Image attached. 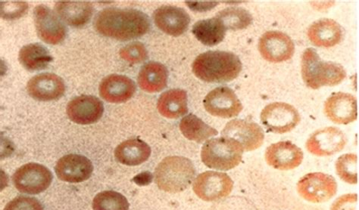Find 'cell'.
I'll return each mask as SVG.
<instances>
[{
	"mask_svg": "<svg viewBox=\"0 0 359 210\" xmlns=\"http://www.w3.org/2000/svg\"><path fill=\"white\" fill-rule=\"evenodd\" d=\"M304 152L290 141H280L270 146L266 152L268 164L280 170L298 167L304 160Z\"/></svg>",
	"mask_w": 359,
	"mask_h": 210,
	"instance_id": "cell-18",
	"label": "cell"
},
{
	"mask_svg": "<svg viewBox=\"0 0 359 210\" xmlns=\"http://www.w3.org/2000/svg\"><path fill=\"white\" fill-rule=\"evenodd\" d=\"M27 90L33 99L47 102L61 98L65 87L63 80L59 76L43 73L36 75L27 83Z\"/></svg>",
	"mask_w": 359,
	"mask_h": 210,
	"instance_id": "cell-17",
	"label": "cell"
},
{
	"mask_svg": "<svg viewBox=\"0 0 359 210\" xmlns=\"http://www.w3.org/2000/svg\"><path fill=\"white\" fill-rule=\"evenodd\" d=\"M196 169L191 160L184 157H168L158 165L155 171L156 183L166 192H182L191 186Z\"/></svg>",
	"mask_w": 359,
	"mask_h": 210,
	"instance_id": "cell-4",
	"label": "cell"
},
{
	"mask_svg": "<svg viewBox=\"0 0 359 210\" xmlns=\"http://www.w3.org/2000/svg\"><path fill=\"white\" fill-rule=\"evenodd\" d=\"M308 36L316 46L333 47L342 41V27L332 19H320L310 26Z\"/></svg>",
	"mask_w": 359,
	"mask_h": 210,
	"instance_id": "cell-22",
	"label": "cell"
},
{
	"mask_svg": "<svg viewBox=\"0 0 359 210\" xmlns=\"http://www.w3.org/2000/svg\"><path fill=\"white\" fill-rule=\"evenodd\" d=\"M326 116L337 124H348L358 117L357 101L353 95L337 92L329 97L325 104Z\"/></svg>",
	"mask_w": 359,
	"mask_h": 210,
	"instance_id": "cell-19",
	"label": "cell"
},
{
	"mask_svg": "<svg viewBox=\"0 0 359 210\" xmlns=\"http://www.w3.org/2000/svg\"><path fill=\"white\" fill-rule=\"evenodd\" d=\"M93 208L94 210H128L129 203L125 196L107 190L94 197Z\"/></svg>",
	"mask_w": 359,
	"mask_h": 210,
	"instance_id": "cell-31",
	"label": "cell"
},
{
	"mask_svg": "<svg viewBox=\"0 0 359 210\" xmlns=\"http://www.w3.org/2000/svg\"><path fill=\"white\" fill-rule=\"evenodd\" d=\"M168 83V71L158 62H149L140 70L138 76L140 88L145 92L154 93L162 91Z\"/></svg>",
	"mask_w": 359,
	"mask_h": 210,
	"instance_id": "cell-26",
	"label": "cell"
},
{
	"mask_svg": "<svg viewBox=\"0 0 359 210\" xmlns=\"http://www.w3.org/2000/svg\"><path fill=\"white\" fill-rule=\"evenodd\" d=\"M215 17L219 19L226 31L243 30L252 22L251 14L247 9L241 7L226 8Z\"/></svg>",
	"mask_w": 359,
	"mask_h": 210,
	"instance_id": "cell-30",
	"label": "cell"
},
{
	"mask_svg": "<svg viewBox=\"0 0 359 210\" xmlns=\"http://www.w3.org/2000/svg\"><path fill=\"white\" fill-rule=\"evenodd\" d=\"M297 192L307 202L324 203L337 194V184L332 176L321 173L309 174L298 181Z\"/></svg>",
	"mask_w": 359,
	"mask_h": 210,
	"instance_id": "cell-6",
	"label": "cell"
},
{
	"mask_svg": "<svg viewBox=\"0 0 359 210\" xmlns=\"http://www.w3.org/2000/svg\"><path fill=\"white\" fill-rule=\"evenodd\" d=\"M135 91V83L123 75L108 76L100 85L101 97L110 103L126 102L133 97Z\"/></svg>",
	"mask_w": 359,
	"mask_h": 210,
	"instance_id": "cell-21",
	"label": "cell"
},
{
	"mask_svg": "<svg viewBox=\"0 0 359 210\" xmlns=\"http://www.w3.org/2000/svg\"><path fill=\"white\" fill-rule=\"evenodd\" d=\"M161 114L168 119H177L188 112L187 94L182 90H171L161 95L157 104Z\"/></svg>",
	"mask_w": 359,
	"mask_h": 210,
	"instance_id": "cell-25",
	"label": "cell"
},
{
	"mask_svg": "<svg viewBox=\"0 0 359 210\" xmlns=\"http://www.w3.org/2000/svg\"><path fill=\"white\" fill-rule=\"evenodd\" d=\"M55 171L60 180L66 183H79L91 176L93 166L92 162L86 157L69 155L59 160Z\"/></svg>",
	"mask_w": 359,
	"mask_h": 210,
	"instance_id": "cell-16",
	"label": "cell"
},
{
	"mask_svg": "<svg viewBox=\"0 0 359 210\" xmlns=\"http://www.w3.org/2000/svg\"><path fill=\"white\" fill-rule=\"evenodd\" d=\"M55 9L64 22L75 27L87 24L93 13L89 2H57Z\"/></svg>",
	"mask_w": 359,
	"mask_h": 210,
	"instance_id": "cell-23",
	"label": "cell"
},
{
	"mask_svg": "<svg viewBox=\"0 0 359 210\" xmlns=\"http://www.w3.org/2000/svg\"><path fill=\"white\" fill-rule=\"evenodd\" d=\"M94 26L103 36L130 41L147 34L150 21L145 13L136 9L109 8L97 14Z\"/></svg>",
	"mask_w": 359,
	"mask_h": 210,
	"instance_id": "cell-1",
	"label": "cell"
},
{
	"mask_svg": "<svg viewBox=\"0 0 359 210\" xmlns=\"http://www.w3.org/2000/svg\"><path fill=\"white\" fill-rule=\"evenodd\" d=\"M37 35L48 44H59L65 40L67 30L60 18L44 5L37 6L34 11Z\"/></svg>",
	"mask_w": 359,
	"mask_h": 210,
	"instance_id": "cell-12",
	"label": "cell"
},
{
	"mask_svg": "<svg viewBox=\"0 0 359 210\" xmlns=\"http://www.w3.org/2000/svg\"><path fill=\"white\" fill-rule=\"evenodd\" d=\"M18 59L24 68L29 71L43 70L53 61V57L48 50L40 43L23 46Z\"/></svg>",
	"mask_w": 359,
	"mask_h": 210,
	"instance_id": "cell-28",
	"label": "cell"
},
{
	"mask_svg": "<svg viewBox=\"0 0 359 210\" xmlns=\"http://www.w3.org/2000/svg\"><path fill=\"white\" fill-rule=\"evenodd\" d=\"M27 9L28 4L25 2H1V16L6 20L20 18L27 13Z\"/></svg>",
	"mask_w": 359,
	"mask_h": 210,
	"instance_id": "cell-34",
	"label": "cell"
},
{
	"mask_svg": "<svg viewBox=\"0 0 359 210\" xmlns=\"http://www.w3.org/2000/svg\"><path fill=\"white\" fill-rule=\"evenodd\" d=\"M347 138L336 127L321 129L311 135L306 142L308 150L318 157L330 156L341 151L346 146Z\"/></svg>",
	"mask_w": 359,
	"mask_h": 210,
	"instance_id": "cell-14",
	"label": "cell"
},
{
	"mask_svg": "<svg viewBox=\"0 0 359 210\" xmlns=\"http://www.w3.org/2000/svg\"><path fill=\"white\" fill-rule=\"evenodd\" d=\"M187 6L196 12H205L218 4L216 2H186Z\"/></svg>",
	"mask_w": 359,
	"mask_h": 210,
	"instance_id": "cell-37",
	"label": "cell"
},
{
	"mask_svg": "<svg viewBox=\"0 0 359 210\" xmlns=\"http://www.w3.org/2000/svg\"><path fill=\"white\" fill-rule=\"evenodd\" d=\"M243 151L239 143L233 139L224 137L212 139L205 142L201 158L206 167L226 171L240 164Z\"/></svg>",
	"mask_w": 359,
	"mask_h": 210,
	"instance_id": "cell-5",
	"label": "cell"
},
{
	"mask_svg": "<svg viewBox=\"0 0 359 210\" xmlns=\"http://www.w3.org/2000/svg\"><path fill=\"white\" fill-rule=\"evenodd\" d=\"M15 187L20 192L28 195H39L52 183L50 170L39 164H27L18 169L13 175Z\"/></svg>",
	"mask_w": 359,
	"mask_h": 210,
	"instance_id": "cell-7",
	"label": "cell"
},
{
	"mask_svg": "<svg viewBox=\"0 0 359 210\" xmlns=\"http://www.w3.org/2000/svg\"><path fill=\"white\" fill-rule=\"evenodd\" d=\"M154 20L161 31L168 35L178 36L187 31L191 17L182 8L163 6L154 12Z\"/></svg>",
	"mask_w": 359,
	"mask_h": 210,
	"instance_id": "cell-15",
	"label": "cell"
},
{
	"mask_svg": "<svg viewBox=\"0 0 359 210\" xmlns=\"http://www.w3.org/2000/svg\"><path fill=\"white\" fill-rule=\"evenodd\" d=\"M192 68L200 80L222 83L237 78L242 71V63L239 57L232 52L208 51L196 57Z\"/></svg>",
	"mask_w": 359,
	"mask_h": 210,
	"instance_id": "cell-2",
	"label": "cell"
},
{
	"mask_svg": "<svg viewBox=\"0 0 359 210\" xmlns=\"http://www.w3.org/2000/svg\"><path fill=\"white\" fill-rule=\"evenodd\" d=\"M120 55L123 59L133 64L140 63L147 58L145 46L138 42L130 43L123 48Z\"/></svg>",
	"mask_w": 359,
	"mask_h": 210,
	"instance_id": "cell-33",
	"label": "cell"
},
{
	"mask_svg": "<svg viewBox=\"0 0 359 210\" xmlns=\"http://www.w3.org/2000/svg\"><path fill=\"white\" fill-rule=\"evenodd\" d=\"M222 136L238 141L245 151L257 150L264 140V131L257 123L243 120H233L226 123Z\"/></svg>",
	"mask_w": 359,
	"mask_h": 210,
	"instance_id": "cell-10",
	"label": "cell"
},
{
	"mask_svg": "<svg viewBox=\"0 0 359 210\" xmlns=\"http://www.w3.org/2000/svg\"><path fill=\"white\" fill-rule=\"evenodd\" d=\"M203 104L212 115L222 118L237 117L243 110V105L237 94L230 88H218L208 93Z\"/></svg>",
	"mask_w": 359,
	"mask_h": 210,
	"instance_id": "cell-11",
	"label": "cell"
},
{
	"mask_svg": "<svg viewBox=\"0 0 359 210\" xmlns=\"http://www.w3.org/2000/svg\"><path fill=\"white\" fill-rule=\"evenodd\" d=\"M4 210H44L39 200L24 196L15 197L9 202Z\"/></svg>",
	"mask_w": 359,
	"mask_h": 210,
	"instance_id": "cell-35",
	"label": "cell"
},
{
	"mask_svg": "<svg viewBox=\"0 0 359 210\" xmlns=\"http://www.w3.org/2000/svg\"><path fill=\"white\" fill-rule=\"evenodd\" d=\"M180 130L187 139L197 143H203L219 134L218 131L192 113L188 114L182 120Z\"/></svg>",
	"mask_w": 359,
	"mask_h": 210,
	"instance_id": "cell-29",
	"label": "cell"
},
{
	"mask_svg": "<svg viewBox=\"0 0 359 210\" xmlns=\"http://www.w3.org/2000/svg\"><path fill=\"white\" fill-rule=\"evenodd\" d=\"M300 120L298 111L292 105L283 102L270 104L261 113L263 125L269 131L278 134H283L294 130Z\"/></svg>",
	"mask_w": 359,
	"mask_h": 210,
	"instance_id": "cell-8",
	"label": "cell"
},
{
	"mask_svg": "<svg viewBox=\"0 0 359 210\" xmlns=\"http://www.w3.org/2000/svg\"><path fill=\"white\" fill-rule=\"evenodd\" d=\"M330 210H358V195L347 194L339 197Z\"/></svg>",
	"mask_w": 359,
	"mask_h": 210,
	"instance_id": "cell-36",
	"label": "cell"
},
{
	"mask_svg": "<svg viewBox=\"0 0 359 210\" xmlns=\"http://www.w3.org/2000/svg\"><path fill=\"white\" fill-rule=\"evenodd\" d=\"M103 112L102 102L92 95H81L74 98L67 106L70 120L82 125L97 122L102 118Z\"/></svg>",
	"mask_w": 359,
	"mask_h": 210,
	"instance_id": "cell-20",
	"label": "cell"
},
{
	"mask_svg": "<svg viewBox=\"0 0 359 210\" xmlns=\"http://www.w3.org/2000/svg\"><path fill=\"white\" fill-rule=\"evenodd\" d=\"M337 174L345 183L351 185L358 183V157L355 154L340 156L336 163Z\"/></svg>",
	"mask_w": 359,
	"mask_h": 210,
	"instance_id": "cell-32",
	"label": "cell"
},
{
	"mask_svg": "<svg viewBox=\"0 0 359 210\" xmlns=\"http://www.w3.org/2000/svg\"><path fill=\"white\" fill-rule=\"evenodd\" d=\"M150 155V147L138 139L122 142L115 151L116 158L119 163L127 166L142 164L149 159Z\"/></svg>",
	"mask_w": 359,
	"mask_h": 210,
	"instance_id": "cell-24",
	"label": "cell"
},
{
	"mask_svg": "<svg viewBox=\"0 0 359 210\" xmlns=\"http://www.w3.org/2000/svg\"><path fill=\"white\" fill-rule=\"evenodd\" d=\"M259 50L264 59L271 62H282L292 58L295 52V45L287 34L269 31L260 38Z\"/></svg>",
	"mask_w": 359,
	"mask_h": 210,
	"instance_id": "cell-13",
	"label": "cell"
},
{
	"mask_svg": "<svg viewBox=\"0 0 359 210\" xmlns=\"http://www.w3.org/2000/svg\"><path fill=\"white\" fill-rule=\"evenodd\" d=\"M195 194L205 202H215L229 196L233 188L230 176L219 172L207 171L194 180Z\"/></svg>",
	"mask_w": 359,
	"mask_h": 210,
	"instance_id": "cell-9",
	"label": "cell"
},
{
	"mask_svg": "<svg viewBox=\"0 0 359 210\" xmlns=\"http://www.w3.org/2000/svg\"><path fill=\"white\" fill-rule=\"evenodd\" d=\"M302 76L308 88L318 90L339 84L346 78V72L339 64L321 60L316 50L309 48L302 55Z\"/></svg>",
	"mask_w": 359,
	"mask_h": 210,
	"instance_id": "cell-3",
	"label": "cell"
},
{
	"mask_svg": "<svg viewBox=\"0 0 359 210\" xmlns=\"http://www.w3.org/2000/svg\"><path fill=\"white\" fill-rule=\"evenodd\" d=\"M192 32L196 39L208 46H214L222 43L226 35V28L217 17L197 22Z\"/></svg>",
	"mask_w": 359,
	"mask_h": 210,
	"instance_id": "cell-27",
	"label": "cell"
}]
</instances>
